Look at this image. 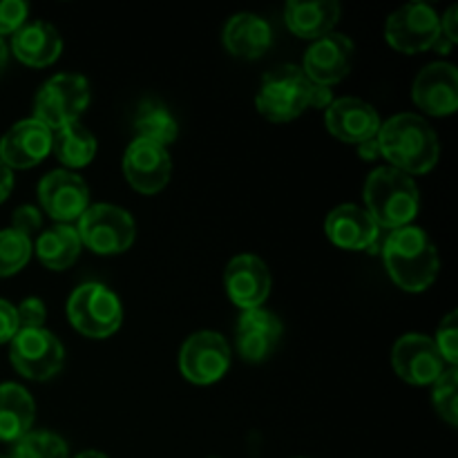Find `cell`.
<instances>
[{
	"label": "cell",
	"instance_id": "6da1fadb",
	"mask_svg": "<svg viewBox=\"0 0 458 458\" xmlns=\"http://www.w3.org/2000/svg\"><path fill=\"white\" fill-rule=\"evenodd\" d=\"M380 157L392 164V168L405 174H425L438 164L441 143L432 125L419 114H396L380 125L378 134Z\"/></svg>",
	"mask_w": 458,
	"mask_h": 458
},
{
	"label": "cell",
	"instance_id": "7a4b0ae2",
	"mask_svg": "<svg viewBox=\"0 0 458 458\" xmlns=\"http://www.w3.org/2000/svg\"><path fill=\"white\" fill-rule=\"evenodd\" d=\"M383 259L394 284L410 293L429 289L441 268L437 246L419 226H403L389 233L383 246Z\"/></svg>",
	"mask_w": 458,
	"mask_h": 458
},
{
	"label": "cell",
	"instance_id": "3957f363",
	"mask_svg": "<svg viewBox=\"0 0 458 458\" xmlns=\"http://www.w3.org/2000/svg\"><path fill=\"white\" fill-rule=\"evenodd\" d=\"M365 210L371 215L378 228L411 226L420 208V192L414 179L392 165L376 168L367 177L365 191Z\"/></svg>",
	"mask_w": 458,
	"mask_h": 458
},
{
	"label": "cell",
	"instance_id": "277c9868",
	"mask_svg": "<svg viewBox=\"0 0 458 458\" xmlns=\"http://www.w3.org/2000/svg\"><path fill=\"white\" fill-rule=\"evenodd\" d=\"M313 83L298 65H280L268 72L255 97V106L264 119L289 123L311 107Z\"/></svg>",
	"mask_w": 458,
	"mask_h": 458
},
{
	"label": "cell",
	"instance_id": "5b68a950",
	"mask_svg": "<svg viewBox=\"0 0 458 458\" xmlns=\"http://www.w3.org/2000/svg\"><path fill=\"white\" fill-rule=\"evenodd\" d=\"M67 318L79 334L103 340L119 331L123 322V304L114 291L88 282L72 291L67 300Z\"/></svg>",
	"mask_w": 458,
	"mask_h": 458
},
{
	"label": "cell",
	"instance_id": "8992f818",
	"mask_svg": "<svg viewBox=\"0 0 458 458\" xmlns=\"http://www.w3.org/2000/svg\"><path fill=\"white\" fill-rule=\"evenodd\" d=\"M81 244L97 255H119L132 246L137 226L128 210L112 204H94L76 224Z\"/></svg>",
	"mask_w": 458,
	"mask_h": 458
},
{
	"label": "cell",
	"instance_id": "52a82bcc",
	"mask_svg": "<svg viewBox=\"0 0 458 458\" xmlns=\"http://www.w3.org/2000/svg\"><path fill=\"white\" fill-rule=\"evenodd\" d=\"M89 103V83L81 74H56L45 81L34 98V119L45 128L61 130L74 123Z\"/></svg>",
	"mask_w": 458,
	"mask_h": 458
},
{
	"label": "cell",
	"instance_id": "ba28073f",
	"mask_svg": "<svg viewBox=\"0 0 458 458\" xmlns=\"http://www.w3.org/2000/svg\"><path fill=\"white\" fill-rule=\"evenodd\" d=\"M13 369L30 380H49L61 371L65 362V349L61 340L43 329H21L9 347Z\"/></svg>",
	"mask_w": 458,
	"mask_h": 458
},
{
	"label": "cell",
	"instance_id": "9c48e42d",
	"mask_svg": "<svg viewBox=\"0 0 458 458\" xmlns=\"http://www.w3.org/2000/svg\"><path fill=\"white\" fill-rule=\"evenodd\" d=\"M441 34V18L428 3H407L387 18L385 38L403 54L432 49Z\"/></svg>",
	"mask_w": 458,
	"mask_h": 458
},
{
	"label": "cell",
	"instance_id": "30bf717a",
	"mask_svg": "<svg viewBox=\"0 0 458 458\" xmlns=\"http://www.w3.org/2000/svg\"><path fill=\"white\" fill-rule=\"evenodd\" d=\"M231 367V349L217 331H197L179 352V369L195 385H213L226 376Z\"/></svg>",
	"mask_w": 458,
	"mask_h": 458
},
{
	"label": "cell",
	"instance_id": "8fae6325",
	"mask_svg": "<svg viewBox=\"0 0 458 458\" xmlns=\"http://www.w3.org/2000/svg\"><path fill=\"white\" fill-rule=\"evenodd\" d=\"M394 371L405 383L423 387L434 385L447 369L441 352L429 335L405 334L396 340L392 352Z\"/></svg>",
	"mask_w": 458,
	"mask_h": 458
},
{
	"label": "cell",
	"instance_id": "7c38bea8",
	"mask_svg": "<svg viewBox=\"0 0 458 458\" xmlns=\"http://www.w3.org/2000/svg\"><path fill=\"white\" fill-rule=\"evenodd\" d=\"M40 208L58 224L79 222L89 208V188L70 170H52L38 183Z\"/></svg>",
	"mask_w": 458,
	"mask_h": 458
},
{
	"label": "cell",
	"instance_id": "4fadbf2b",
	"mask_svg": "<svg viewBox=\"0 0 458 458\" xmlns=\"http://www.w3.org/2000/svg\"><path fill=\"white\" fill-rule=\"evenodd\" d=\"M123 173L134 191L141 195H155L168 186L173 161L168 150L159 143L134 139L123 155Z\"/></svg>",
	"mask_w": 458,
	"mask_h": 458
},
{
	"label": "cell",
	"instance_id": "5bb4252c",
	"mask_svg": "<svg viewBox=\"0 0 458 458\" xmlns=\"http://www.w3.org/2000/svg\"><path fill=\"white\" fill-rule=\"evenodd\" d=\"M224 286L231 302L242 311L259 309L271 295V273L258 255H237L224 271Z\"/></svg>",
	"mask_w": 458,
	"mask_h": 458
},
{
	"label": "cell",
	"instance_id": "9a60e30c",
	"mask_svg": "<svg viewBox=\"0 0 458 458\" xmlns=\"http://www.w3.org/2000/svg\"><path fill=\"white\" fill-rule=\"evenodd\" d=\"M353 43L344 34H327L313 40L304 54V76L311 83L331 85L340 83L352 72Z\"/></svg>",
	"mask_w": 458,
	"mask_h": 458
},
{
	"label": "cell",
	"instance_id": "2e32d148",
	"mask_svg": "<svg viewBox=\"0 0 458 458\" xmlns=\"http://www.w3.org/2000/svg\"><path fill=\"white\" fill-rule=\"evenodd\" d=\"M52 152V130L45 128L40 121H18L0 139V161L9 170H27L38 165Z\"/></svg>",
	"mask_w": 458,
	"mask_h": 458
},
{
	"label": "cell",
	"instance_id": "e0dca14e",
	"mask_svg": "<svg viewBox=\"0 0 458 458\" xmlns=\"http://www.w3.org/2000/svg\"><path fill=\"white\" fill-rule=\"evenodd\" d=\"M325 123L335 139L360 146L369 139H376L383 121L371 103L356 97H344L331 101V106L327 107Z\"/></svg>",
	"mask_w": 458,
	"mask_h": 458
},
{
	"label": "cell",
	"instance_id": "ac0fdd59",
	"mask_svg": "<svg viewBox=\"0 0 458 458\" xmlns=\"http://www.w3.org/2000/svg\"><path fill=\"white\" fill-rule=\"evenodd\" d=\"M416 106L432 116H447L458 110V72L452 63H432L419 72L411 88Z\"/></svg>",
	"mask_w": 458,
	"mask_h": 458
},
{
	"label": "cell",
	"instance_id": "d6986e66",
	"mask_svg": "<svg viewBox=\"0 0 458 458\" xmlns=\"http://www.w3.org/2000/svg\"><path fill=\"white\" fill-rule=\"evenodd\" d=\"M282 331H284L282 320L268 309L259 307L242 311L235 331L237 352L249 362L267 360L280 344Z\"/></svg>",
	"mask_w": 458,
	"mask_h": 458
},
{
	"label": "cell",
	"instance_id": "ffe728a7",
	"mask_svg": "<svg viewBox=\"0 0 458 458\" xmlns=\"http://www.w3.org/2000/svg\"><path fill=\"white\" fill-rule=\"evenodd\" d=\"M325 233L329 242L344 250L374 249L380 237L378 224L371 219L365 208L356 204L335 206L325 222Z\"/></svg>",
	"mask_w": 458,
	"mask_h": 458
},
{
	"label": "cell",
	"instance_id": "44dd1931",
	"mask_svg": "<svg viewBox=\"0 0 458 458\" xmlns=\"http://www.w3.org/2000/svg\"><path fill=\"white\" fill-rule=\"evenodd\" d=\"M224 47L237 58H249L255 61L262 54L268 52L273 43L271 25L264 21L258 13L242 12L228 18L226 27H224Z\"/></svg>",
	"mask_w": 458,
	"mask_h": 458
},
{
	"label": "cell",
	"instance_id": "7402d4cb",
	"mask_svg": "<svg viewBox=\"0 0 458 458\" xmlns=\"http://www.w3.org/2000/svg\"><path fill=\"white\" fill-rule=\"evenodd\" d=\"M12 52L30 67H47L61 56L63 38L56 27L45 21L25 22L12 38Z\"/></svg>",
	"mask_w": 458,
	"mask_h": 458
},
{
	"label": "cell",
	"instance_id": "603a6c76",
	"mask_svg": "<svg viewBox=\"0 0 458 458\" xmlns=\"http://www.w3.org/2000/svg\"><path fill=\"white\" fill-rule=\"evenodd\" d=\"M340 21V4L335 0H291L284 7V22L291 34L304 40H318L334 34L335 22Z\"/></svg>",
	"mask_w": 458,
	"mask_h": 458
},
{
	"label": "cell",
	"instance_id": "cb8c5ba5",
	"mask_svg": "<svg viewBox=\"0 0 458 458\" xmlns=\"http://www.w3.org/2000/svg\"><path fill=\"white\" fill-rule=\"evenodd\" d=\"M36 403L25 387L16 383L0 385V441L16 443L31 432Z\"/></svg>",
	"mask_w": 458,
	"mask_h": 458
},
{
	"label": "cell",
	"instance_id": "d4e9b609",
	"mask_svg": "<svg viewBox=\"0 0 458 458\" xmlns=\"http://www.w3.org/2000/svg\"><path fill=\"white\" fill-rule=\"evenodd\" d=\"M81 237L74 226L70 224H56L40 233L36 242V255L43 262V267L52 271H65L79 259L81 255Z\"/></svg>",
	"mask_w": 458,
	"mask_h": 458
},
{
	"label": "cell",
	"instance_id": "484cf974",
	"mask_svg": "<svg viewBox=\"0 0 458 458\" xmlns=\"http://www.w3.org/2000/svg\"><path fill=\"white\" fill-rule=\"evenodd\" d=\"M52 150L65 168H85L97 155V139L79 121L52 132Z\"/></svg>",
	"mask_w": 458,
	"mask_h": 458
},
{
	"label": "cell",
	"instance_id": "4316f807",
	"mask_svg": "<svg viewBox=\"0 0 458 458\" xmlns=\"http://www.w3.org/2000/svg\"><path fill=\"white\" fill-rule=\"evenodd\" d=\"M134 132L137 139H146L165 148L177 139L179 125L168 107L161 106L159 101H143L134 116Z\"/></svg>",
	"mask_w": 458,
	"mask_h": 458
},
{
	"label": "cell",
	"instance_id": "83f0119b",
	"mask_svg": "<svg viewBox=\"0 0 458 458\" xmlns=\"http://www.w3.org/2000/svg\"><path fill=\"white\" fill-rule=\"evenodd\" d=\"M9 458H70V450L58 434L30 432L13 443Z\"/></svg>",
	"mask_w": 458,
	"mask_h": 458
},
{
	"label": "cell",
	"instance_id": "f1b7e54d",
	"mask_svg": "<svg viewBox=\"0 0 458 458\" xmlns=\"http://www.w3.org/2000/svg\"><path fill=\"white\" fill-rule=\"evenodd\" d=\"M31 250H34V244L30 237L21 235L13 228L0 231V277H9L25 268L31 258Z\"/></svg>",
	"mask_w": 458,
	"mask_h": 458
},
{
	"label": "cell",
	"instance_id": "f546056e",
	"mask_svg": "<svg viewBox=\"0 0 458 458\" xmlns=\"http://www.w3.org/2000/svg\"><path fill=\"white\" fill-rule=\"evenodd\" d=\"M458 369L456 367H447L441 374V378L434 383L432 392V403L437 414L441 416L445 423H450L452 428H456L458 423Z\"/></svg>",
	"mask_w": 458,
	"mask_h": 458
},
{
	"label": "cell",
	"instance_id": "4dcf8cb0",
	"mask_svg": "<svg viewBox=\"0 0 458 458\" xmlns=\"http://www.w3.org/2000/svg\"><path fill=\"white\" fill-rule=\"evenodd\" d=\"M434 344L441 352L443 360L450 367H456L458 362V313L452 311L443 318L441 327L437 331V338H434Z\"/></svg>",
	"mask_w": 458,
	"mask_h": 458
},
{
	"label": "cell",
	"instance_id": "1f68e13d",
	"mask_svg": "<svg viewBox=\"0 0 458 458\" xmlns=\"http://www.w3.org/2000/svg\"><path fill=\"white\" fill-rule=\"evenodd\" d=\"M27 3L22 0H0V38L4 34H16L27 21Z\"/></svg>",
	"mask_w": 458,
	"mask_h": 458
},
{
	"label": "cell",
	"instance_id": "d6a6232c",
	"mask_svg": "<svg viewBox=\"0 0 458 458\" xmlns=\"http://www.w3.org/2000/svg\"><path fill=\"white\" fill-rule=\"evenodd\" d=\"M16 316H18V331L43 329L45 318H47V309H45L43 300L27 298L22 300L21 307H16Z\"/></svg>",
	"mask_w": 458,
	"mask_h": 458
},
{
	"label": "cell",
	"instance_id": "836d02e7",
	"mask_svg": "<svg viewBox=\"0 0 458 458\" xmlns=\"http://www.w3.org/2000/svg\"><path fill=\"white\" fill-rule=\"evenodd\" d=\"M40 226H43V215H40L38 208L25 204V206H18V208L13 210L12 228L13 231L21 233V235L30 237L31 240V235H34V233H38Z\"/></svg>",
	"mask_w": 458,
	"mask_h": 458
},
{
	"label": "cell",
	"instance_id": "e575fe53",
	"mask_svg": "<svg viewBox=\"0 0 458 458\" xmlns=\"http://www.w3.org/2000/svg\"><path fill=\"white\" fill-rule=\"evenodd\" d=\"M16 334H18L16 307H12L7 300H0V344L12 343Z\"/></svg>",
	"mask_w": 458,
	"mask_h": 458
},
{
	"label": "cell",
	"instance_id": "d590c367",
	"mask_svg": "<svg viewBox=\"0 0 458 458\" xmlns=\"http://www.w3.org/2000/svg\"><path fill=\"white\" fill-rule=\"evenodd\" d=\"M441 36H443V38L450 40L452 45H456V40H458V36H456V4H452V7L445 12V16H443Z\"/></svg>",
	"mask_w": 458,
	"mask_h": 458
},
{
	"label": "cell",
	"instance_id": "8d00e7d4",
	"mask_svg": "<svg viewBox=\"0 0 458 458\" xmlns=\"http://www.w3.org/2000/svg\"><path fill=\"white\" fill-rule=\"evenodd\" d=\"M331 101H334V94H331V89L325 88V85L313 83L311 107H329Z\"/></svg>",
	"mask_w": 458,
	"mask_h": 458
},
{
	"label": "cell",
	"instance_id": "74e56055",
	"mask_svg": "<svg viewBox=\"0 0 458 458\" xmlns=\"http://www.w3.org/2000/svg\"><path fill=\"white\" fill-rule=\"evenodd\" d=\"M12 188H13V173L3 164V161H0V204L7 199Z\"/></svg>",
	"mask_w": 458,
	"mask_h": 458
},
{
	"label": "cell",
	"instance_id": "f35d334b",
	"mask_svg": "<svg viewBox=\"0 0 458 458\" xmlns=\"http://www.w3.org/2000/svg\"><path fill=\"white\" fill-rule=\"evenodd\" d=\"M358 155H360L362 159H367V161L378 159V157H380L378 141H376V139H369V141L360 143V146H358Z\"/></svg>",
	"mask_w": 458,
	"mask_h": 458
},
{
	"label": "cell",
	"instance_id": "ab89813d",
	"mask_svg": "<svg viewBox=\"0 0 458 458\" xmlns=\"http://www.w3.org/2000/svg\"><path fill=\"white\" fill-rule=\"evenodd\" d=\"M7 61H9V47L7 43L0 38V74H3V70L7 67Z\"/></svg>",
	"mask_w": 458,
	"mask_h": 458
},
{
	"label": "cell",
	"instance_id": "60d3db41",
	"mask_svg": "<svg viewBox=\"0 0 458 458\" xmlns=\"http://www.w3.org/2000/svg\"><path fill=\"white\" fill-rule=\"evenodd\" d=\"M76 458H110V456L101 454V452H97V450H88V452H81Z\"/></svg>",
	"mask_w": 458,
	"mask_h": 458
},
{
	"label": "cell",
	"instance_id": "b9f144b4",
	"mask_svg": "<svg viewBox=\"0 0 458 458\" xmlns=\"http://www.w3.org/2000/svg\"><path fill=\"white\" fill-rule=\"evenodd\" d=\"M210 458H217V456H210Z\"/></svg>",
	"mask_w": 458,
	"mask_h": 458
},
{
	"label": "cell",
	"instance_id": "7bdbcfd3",
	"mask_svg": "<svg viewBox=\"0 0 458 458\" xmlns=\"http://www.w3.org/2000/svg\"><path fill=\"white\" fill-rule=\"evenodd\" d=\"M0 458H7V456H0Z\"/></svg>",
	"mask_w": 458,
	"mask_h": 458
}]
</instances>
